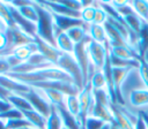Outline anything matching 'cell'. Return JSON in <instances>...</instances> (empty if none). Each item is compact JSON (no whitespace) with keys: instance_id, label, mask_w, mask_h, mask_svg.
Returning a JSON list of instances; mask_svg holds the SVG:
<instances>
[{"instance_id":"cell-9","label":"cell","mask_w":148,"mask_h":129,"mask_svg":"<svg viewBox=\"0 0 148 129\" xmlns=\"http://www.w3.org/2000/svg\"><path fill=\"white\" fill-rule=\"evenodd\" d=\"M133 68L135 67H112V81H113L114 92H116V97L119 105H120V86Z\"/></svg>"},{"instance_id":"cell-16","label":"cell","mask_w":148,"mask_h":129,"mask_svg":"<svg viewBox=\"0 0 148 129\" xmlns=\"http://www.w3.org/2000/svg\"><path fill=\"white\" fill-rule=\"evenodd\" d=\"M88 85H90L92 91H97V90H108L106 89V79H105V75L103 73V70H98L96 69L94 71V74L91 75Z\"/></svg>"},{"instance_id":"cell-10","label":"cell","mask_w":148,"mask_h":129,"mask_svg":"<svg viewBox=\"0 0 148 129\" xmlns=\"http://www.w3.org/2000/svg\"><path fill=\"white\" fill-rule=\"evenodd\" d=\"M54 44L56 47L61 52L66 54H73L75 50V44L72 41V39L67 36L65 31H58L54 36Z\"/></svg>"},{"instance_id":"cell-36","label":"cell","mask_w":148,"mask_h":129,"mask_svg":"<svg viewBox=\"0 0 148 129\" xmlns=\"http://www.w3.org/2000/svg\"><path fill=\"white\" fill-rule=\"evenodd\" d=\"M62 129H68V128H66V127H62Z\"/></svg>"},{"instance_id":"cell-13","label":"cell","mask_w":148,"mask_h":129,"mask_svg":"<svg viewBox=\"0 0 148 129\" xmlns=\"http://www.w3.org/2000/svg\"><path fill=\"white\" fill-rule=\"evenodd\" d=\"M88 36L91 40L96 43L108 45V35H106L104 25H98V24L88 25Z\"/></svg>"},{"instance_id":"cell-7","label":"cell","mask_w":148,"mask_h":129,"mask_svg":"<svg viewBox=\"0 0 148 129\" xmlns=\"http://www.w3.org/2000/svg\"><path fill=\"white\" fill-rule=\"evenodd\" d=\"M110 55L123 59V60H128V61H139L141 56L130 46V45H113V46H108Z\"/></svg>"},{"instance_id":"cell-15","label":"cell","mask_w":148,"mask_h":129,"mask_svg":"<svg viewBox=\"0 0 148 129\" xmlns=\"http://www.w3.org/2000/svg\"><path fill=\"white\" fill-rule=\"evenodd\" d=\"M40 91L43 92V94L45 96V98L49 100V103L52 106H56V107H65L66 94H64L60 91L53 90V89H40Z\"/></svg>"},{"instance_id":"cell-17","label":"cell","mask_w":148,"mask_h":129,"mask_svg":"<svg viewBox=\"0 0 148 129\" xmlns=\"http://www.w3.org/2000/svg\"><path fill=\"white\" fill-rule=\"evenodd\" d=\"M64 122L61 115L56 106L51 107V112L46 117V128L45 129H62Z\"/></svg>"},{"instance_id":"cell-2","label":"cell","mask_w":148,"mask_h":129,"mask_svg":"<svg viewBox=\"0 0 148 129\" xmlns=\"http://www.w3.org/2000/svg\"><path fill=\"white\" fill-rule=\"evenodd\" d=\"M57 66L72 77L73 82L75 83V85L80 90H82L86 86V81H84L82 70H81V68H80V66H79V63H77V61L73 54L61 53Z\"/></svg>"},{"instance_id":"cell-34","label":"cell","mask_w":148,"mask_h":129,"mask_svg":"<svg viewBox=\"0 0 148 129\" xmlns=\"http://www.w3.org/2000/svg\"><path fill=\"white\" fill-rule=\"evenodd\" d=\"M142 58H143V59H145V60L148 62V50L145 52V54H143V56H142Z\"/></svg>"},{"instance_id":"cell-19","label":"cell","mask_w":148,"mask_h":129,"mask_svg":"<svg viewBox=\"0 0 148 129\" xmlns=\"http://www.w3.org/2000/svg\"><path fill=\"white\" fill-rule=\"evenodd\" d=\"M123 18V21L125 22V24L127 25V28L132 31V32H134L135 35H139L140 33V31H141V29H142V25L146 23V22H143L135 13L134 14H131V15H127V16H124V17H121Z\"/></svg>"},{"instance_id":"cell-22","label":"cell","mask_w":148,"mask_h":129,"mask_svg":"<svg viewBox=\"0 0 148 129\" xmlns=\"http://www.w3.org/2000/svg\"><path fill=\"white\" fill-rule=\"evenodd\" d=\"M134 13L146 23H148V1H130Z\"/></svg>"},{"instance_id":"cell-26","label":"cell","mask_w":148,"mask_h":129,"mask_svg":"<svg viewBox=\"0 0 148 129\" xmlns=\"http://www.w3.org/2000/svg\"><path fill=\"white\" fill-rule=\"evenodd\" d=\"M6 127L7 129H23L27 127H31V124L24 117H22V119H14L6 121Z\"/></svg>"},{"instance_id":"cell-31","label":"cell","mask_w":148,"mask_h":129,"mask_svg":"<svg viewBox=\"0 0 148 129\" xmlns=\"http://www.w3.org/2000/svg\"><path fill=\"white\" fill-rule=\"evenodd\" d=\"M7 29H8V26L0 20V31H7Z\"/></svg>"},{"instance_id":"cell-23","label":"cell","mask_w":148,"mask_h":129,"mask_svg":"<svg viewBox=\"0 0 148 129\" xmlns=\"http://www.w3.org/2000/svg\"><path fill=\"white\" fill-rule=\"evenodd\" d=\"M0 20L8 26V28H13L15 24L13 22V18H12V15H10V10H9V7L7 5V1L3 2V1H0Z\"/></svg>"},{"instance_id":"cell-29","label":"cell","mask_w":148,"mask_h":129,"mask_svg":"<svg viewBox=\"0 0 148 129\" xmlns=\"http://www.w3.org/2000/svg\"><path fill=\"white\" fill-rule=\"evenodd\" d=\"M10 108H13L12 104L7 99H5V98H0V114L9 111Z\"/></svg>"},{"instance_id":"cell-6","label":"cell","mask_w":148,"mask_h":129,"mask_svg":"<svg viewBox=\"0 0 148 129\" xmlns=\"http://www.w3.org/2000/svg\"><path fill=\"white\" fill-rule=\"evenodd\" d=\"M35 43L37 45V48H38V52L51 63V64H54L57 66L58 61H59V58L61 55V52L56 47V45L39 38V37H36L35 38Z\"/></svg>"},{"instance_id":"cell-24","label":"cell","mask_w":148,"mask_h":129,"mask_svg":"<svg viewBox=\"0 0 148 129\" xmlns=\"http://www.w3.org/2000/svg\"><path fill=\"white\" fill-rule=\"evenodd\" d=\"M109 20V15L106 10L99 5V2H96V13L94 17V23L92 24H98V25H104Z\"/></svg>"},{"instance_id":"cell-27","label":"cell","mask_w":148,"mask_h":129,"mask_svg":"<svg viewBox=\"0 0 148 129\" xmlns=\"http://www.w3.org/2000/svg\"><path fill=\"white\" fill-rule=\"evenodd\" d=\"M22 117H24L23 114H22V112L20 109L15 108V107H13L9 111L0 114V120H3L5 122L6 121H9V120H14V119H22Z\"/></svg>"},{"instance_id":"cell-12","label":"cell","mask_w":148,"mask_h":129,"mask_svg":"<svg viewBox=\"0 0 148 129\" xmlns=\"http://www.w3.org/2000/svg\"><path fill=\"white\" fill-rule=\"evenodd\" d=\"M24 119L31 124V127L36 129H45L46 128V117L42 115L39 112L35 109H24L21 111Z\"/></svg>"},{"instance_id":"cell-35","label":"cell","mask_w":148,"mask_h":129,"mask_svg":"<svg viewBox=\"0 0 148 129\" xmlns=\"http://www.w3.org/2000/svg\"><path fill=\"white\" fill-rule=\"evenodd\" d=\"M23 129H36V128H34V127H27V128H23Z\"/></svg>"},{"instance_id":"cell-30","label":"cell","mask_w":148,"mask_h":129,"mask_svg":"<svg viewBox=\"0 0 148 129\" xmlns=\"http://www.w3.org/2000/svg\"><path fill=\"white\" fill-rule=\"evenodd\" d=\"M134 128H135V129H148V127H147V124H146V122H145L142 115L140 114V112H139L138 120H136V122H135V124H134Z\"/></svg>"},{"instance_id":"cell-3","label":"cell","mask_w":148,"mask_h":129,"mask_svg":"<svg viewBox=\"0 0 148 129\" xmlns=\"http://www.w3.org/2000/svg\"><path fill=\"white\" fill-rule=\"evenodd\" d=\"M87 53H88V58L90 63L98 70H102L108 55H109V48L108 45H103L99 43H96L91 39H89L88 44H87Z\"/></svg>"},{"instance_id":"cell-14","label":"cell","mask_w":148,"mask_h":129,"mask_svg":"<svg viewBox=\"0 0 148 129\" xmlns=\"http://www.w3.org/2000/svg\"><path fill=\"white\" fill-rule=\"evenodd\" d=\"M65 32L72 39V41L75 45H77V44H81L82 41H84V39L88 37V25H86V24L75 25V26L69 28Z\"/></svg>"},{"instance_id":"cell-1","label":"cell","mask_w":148,"mask_h":129,"mask_svg":"<svg viewBox=\"0 0 148 129\" xmlns=\"http://www.w3.org/2000/svg\"><path fill=\"white\" fill-rule=\"evenodd\" d=\"M35 5L38 10V22H37V37L53 44H54V33H56V26L52 13L40 2L35 1Z\"/></svg>"},{"instance_id":"cell-18","label":"cell","mask_w":148,"mask_h":129,"mask_svg":"<svg viewBox=\"0 0 148 129\" xmlns=\"http://www.w3.org/2000/svg\"><path fill=\"white\" fill-rule=\"evenodd\" d=\"M13 107L20 109V111H24V109H34L32 106L30 105V103L20 93H9L6 98Z\"/></svg>"},{"instance_id":"cell-21","label":"cell","mask_w":148,"mask_h":129,"mask_svg":"<svg viewBox=\"0 0 148 129\" xmlns=\"http://www.w3.org/2000/svg\"><path fill=\"white\" fill-rule=\"evenodd\" d=\"M96 13V1H91L89 5L83 6L80 12V18L86 25H90L94 23V17Z\"/></svg>"},{"instance_id":"cell-4","label":"cell","mask_w":148,"mask_h":129,"mask_svg":"<svg viewBox=\"0 0 148 129\" xmlns=\"http://www.w3.org/2000/svg\"><path fill=\"white\" fill-rule=\"evenodd\" d=\"M22 94L32 106V108L37 112H39L42 115H44L45 117L49 116L50 112H51V107L52 105L49 103V100L45 98V96L43 94V92L40 91V89L37 88H31L30 91L24 92V93H20Z\"/></svg>"},{"instance_id":"cell-8","label":"cell","mask_w":148,"mask_h":129,"mask_svg":"<svg viewBox=\"0 0 148 129\" xmlns=\"http://www.w3.org/2000/svg\"><path fill=\"white\" fill-rule=\"evenodd\" d=\"M111 109L113 114L114 122L119 127V129H135L133 121L125 113L124 108L119 104H111Z\"/></svg>"},{"instance_id":"cell-20","label":"cell","mask_w":148,"mask_h":129,"mask_svg":"<svg viewBox=\"0 0 148 129\" xmlns=\"http://www.w3.org/2000/svg\"><path fill=\"white\" fill-rule=\"evenodd\" d=\"M65 108H66V111L72 116H74L77 120L79 113H80V99H79V94L66 96V99H65Z\"/></svg>"},{"instance_id":"cell-25","label":"cell","mask_w":148,"mask_h":129,"mask_svg":"<svg viewBox=\"0 0 148 129\" xmlns=\"http://www.w3.org/2000/svg\"><path fill=\"white\" fill-rule=\"evenodd\" d=\"M138 71H139V75H140V78H141L143 85L148 89V62L143 58H141L139 60Z\"/></svg>"},{"instance_id":"cell-33","label":"cell","mask_w":148,"mask_h":129,"mask_svg":"<svg viewBox=\"0 0 148 129\" xmlns=\"http://www.w3.org/2000/svg\"><path fill=\"white\" fill-rule=\"evenodd\" d=\"M0 129H7L6 127V122L3 120H0Z\"/></svg>"},{"instance_id":"cell-11","label":"cell","mask_w":148,"mask_h":129,"mask_svg":"<svg viewBox=\"0 0 148 129\" xmlns=\"http://www.w3.org/2000/svg\"><path fill=\"white\" fill-rule=\"evenodd\" d=\"M36 52H38V48H37L36 43L34 41V43H30V44H24V45L16 46L9 53H12L13 55H15L20 61L25 62Z\"/></svg>"},{"instance_id":"cell-32","label":"cell","mask_w":148,"mask_h":129,"mask_svg":"<svg viewBox=\"0 0 148 129\" xmlns=\"http://www.w3.org/2000/svg\"><path fill=\"white\" fill-rule=\"evenodd\" d=\"M114 123V122H113ZM113 123H105L103 127H102V129H112V124Z\"/></svg>"},{"instance_id":"cell-28","label":"cell","mask_w":148,"mask_h":129,"mask_svg":"<svg viewBox=\"0 0 148 129\" xmlns=\"http://www.w3.org/2000/svg\"><path fill=\"white\" fill-rule=\"evenodd\" d=\"M9 53V38L7 31H0V54Z\"/></svg>"},{"instance_id":"cell-5","label":"cell","mask_w":148,"mask_h":129,"mask_svg":"<svg viewBox=\"0 0 148 129\" xmlns=\"http://www.w3.org/2000/svg\"><path fill=\"white\" fill-rule=\"evenodd\" d=\"M125 106L134 111H138V112L148 109V89L141 88V89H136L132 91L126 99Z\"/></svg>"}]
</instances>
